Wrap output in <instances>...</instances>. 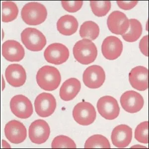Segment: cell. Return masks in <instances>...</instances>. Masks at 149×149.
Wrapping results in <instances>:
<instances>
[{
  "label": "cell",
  "mask_w": 149,
  "mask_h": 149,
  "mask_svg": "<svg viewBox=\"0 0 149 149\" xmlns=\"http://www.w3.org/2000/svg\"><path fill=\"white\" fill-rule=\"evenodd\" d=\"M36 79L39 87L47 91L56 90L61 81V74L59 70L50 66L41 67L37 72Z\"/></svg>",
  "instance_id": "cell-1"
},
{
  "label": "cell",
  "mask_w": 149,
  "mask_h": 149,
  "mask_svg": "<svg viewBox=\"0 0 149 149\" xmlns=\"http://www.w3.org/2000/svg\"><path fill=\"white\" fill-rule=\"evenodd\" d=\"M47 11L42 4L31 2L26 4L21 11V17L26 24L30 26H37L45 20Z\"/></svg>",
  "instance_id": "cell-2"
},
{
  "label": "cell",
  "mask_w": 149,
  "mask_h": 149,
  "mask_svg": "<svg viewBox=\"0 0 149 149\" xmlns=\"http://www.w3.org/2000/svg\"><path fill=\"white\" fill-rule=\"evenodd\" d=\"M73 51L74 59L81 64L88 65L93 63L97 55V47L89 39L78 41L74 44Z\"/></svg>",
  "instance_id": "cell-3"
},
{
  "label": "cell",
  "mask_w": 149,
  "mask_h": 149,
  "mask_svg": "<svg viewBox=\"0 0 149 149\" xmlns=\"http://www.w3.org/2000/svg\"><path fill=\"white\" fill-rule=\"evenodd\" d=\"M21 40L28 50L38 52L42 50L46 45L45 36L37 29L28 27L21 33Z\"/></svg>",
  "instance_id": "cell-4"
},
{
  "label": "cell",
  "mask_w": 149,
  "mask_h": 149,
  "mask_svg": "<svg viewBox=\"0 0 149 149\" xmlns=\"http://www.w3.org/2000/svg\"><path fill=\"white\" fill-rule=\"evenodd\" d=\"M73 116L76 122L80 125L88 126L95 121L97 113L91 103L88 102H80L74 107Z\"/></svg>",
  "instance_id": "cell-5"
},
{
  "label": "cell",
  "mask_w": 149,
  "mask_h": 149,
  "mask_svg": "<svg viewBox=\"0 0 149 149\" xmlns=\"http://www.w3.org/2000/svg\"><path fill=\"white\" fill-rule=\"evenodd\" d=\"M44 57L48 63L57 65L62 64L68 59L69 51L63 44L54 43L49 45L45 50Z\"/></svg>",
  "instance_id": "cell-6"
},
{
  "label": "cell",
  "mask_w": 149,
  "mask_h": 149,
  "mask_svg": "<svg viewBox=\"0 0 149 149\" xmlns=\"http://www.w3.org/2000/svg\"><path fill=\"white\" fill-rule=\"evenodd\" d=\"M10 110L19 118L27 119L33 113V106L31 100L24 95H18L12 97Z\"/></svg>",
  "instance_id": "cell-7"
},
{
  "label": "cell",
  "mask_w": 149,
  "mask_h": 149,
  "mask_svg": "<svg viewBox=\"0 0 149 149\" xmlns=\"http://www.w3.org/2000/svg\"><path fill=\"white\" fill-rule=\"evenodd\" d=\"M97 109L102 117L107 120L115 119L120 113V107L117 100L109 95L102 97L98 100Z\"/></svg>",
  "instance_id": "cell-8"
},
{
  "label": "cell",
  "mask_w": 149,
  "mask_h": 149,
  "mask_svg": "<svg viewBox=\"0 0 149 149\" xmlns=\"http://www.w3.org/2000/svg\"><path fill=\"white\" fill-rule=\"evenodd\" d=\"M56 100L51 93H43L36 97L34 101L35 110L37 115L47 117L52 115L56 108Z\"/></svg>",
  "instance_id": "cell-9"
},
{
  "label": "cell",
  "mask_w": 149,
  "mask_h": 149,
  "mask_svg": "<svg viewBox=\"0 0 149 149\" xmlns=\"http://www.w3.org/2000/svg\"><path fill=\"white\" fill-rule=\"evenodd\" d=\"M105 80V73L103 68L98 65H92L84 72V84L90 88H97L103 85Z\"/></svg>",
  "instance_id": "cell-10"
},
{
  "label": "cell",
  "mask_w": 149,
  "mask_h": 149,
  "mask_svg": "<svg viewBox=\"0 0 149 149\" xmlns=\"http://www.w3.org/2000/svg\"><path fill=\"white\" fill-rule=\"evenodd\" d=\"M107 24L109 31L114 34L123 35L129 29V19L125 14L118 10H115L109 15Z\"/></svg>",
  "instance_id": "cell-11"
},
{
  "label": "cell",
  "mask_w": 149,
  "mask_h": 149,
  "mask_svg": "<svg viewBox=\"0 0 149 149\" xmlns=\"http://www.w3.org/2000/svg\"><path fill=\"white\" fill-rule=\"evenodd\" d=\"M50 128L48 124L42 119L32 122L29 127V136L31 141L36 144H43L49 138Z\"/></svg>",
  "instance_id": "cell-12"
},
{
  "label": "cell",
  "mask_w": 149,
  "mask_h": 149,
  "mask_svg": "<svg viewBox=\"0 0 149 149\" xmlns=\"http://www.w3.org/2000/svg\"><path fill=\"white\" fill-rule=\"evenodd\" d=\"M120 101L124 110L130 113L139 112L144 106L142 96L134 91H128L123 93Z\"/></svg>",
  "instance_id": "cell-13"
},
{
  "label": "cell",
  "mask_w": 149,
  "mask_h": 149,
  "mask_svg": "<svg viewBox=\"0 0 149 149\" xmlns=\"http://www.w3.org/2000/svg\"><path fill=\"white\" fill-rule=\"evenodd\" d=\"M6 137L12 143L19 144L25 140L27 130L25 126L19 121L13 120L8 122L5 127Z\"/></svg>",
  "instance_id": "cell-14"
},
{
  "label": "cell",
  "mask_w": 149,
  "mask_h": 149,
  "mask_svg": "<svg viewBox=\"0 0 149 149\" xmlns=\"http://www.w3.org/2000/svg\"><path fill=\"white\" fill-rule=\"evenodd\" d=\"M123 51V44L120 39L114 36L107 37L102 45L103 56L107 60H113L120 56Z\"/></svg>",
  "instance_id": "cell-15"
},
{
  "label": "cell",
  "mask_w": 149,
  "mask_h": 149,
  "mask_svg": "<svg viewBox=\"0 0 149 149\" xmlns=\"http://www.w3.org/2000/svg\"><path fill=\"white\" fill-rule=\"evenodd\" d=\"M132 139V128L125 124L117 126L112 132V143L114 146L118 148L127 147L130 144Z\"/></svg>",
  "instance_id": "cell-16"
},
{
  "label": "cell",
  "mask_w": 149,
  "mask_h": 149,
  "mask_svg": "<svg viewBox=\"0 0 149 149\" xmlns=\"http://www.w3.org/2000/svg\"><path fill=\"white\" fill-rule=\"evenodd\" d=\"M2 55L10 62H19L23 59L25 51L22 45L17 41H6L2 45Z\"/></svg>",
  "instance_id": "cell-17"
},
{
  "label": "cell",
  "mask_w": 149,
  "mask_h": 149,
  "mask_svg": "<svg viewBox=\"0 0 149 149\" xmlns=\"http://www.w3.org/2000/svg\"><path fill=\"white\" fill-rule=\"evenodd\" d=\"M148 70L143 66L133 68L129 73V79L131 86L136 90L144 91L148 88Z\"/></svg>",
  "instance_id": "cell-18"
},
{
  "label": "cell",
  "mask_w": 149,
  "mask_h": 149,
  "mask_svg": "<svg viewBox=\"0 0 149 149\" xmlns=\"http://www.w3.org/2000/svg\"><path fill=\"white\" fill-rule=\"evenodd\" d=\"M5 77L8 83L14 87L22 86L26 80V73L20 65H10L6 69Z\"/></svg>",
  "instance_id": "cell-19"
},
{
  "label": "cell",
  "mask_w": 149,
  "mask_h": 149,
  "mask_svg": "<svg viewBox=\"0 0 149 149\" xmlns=\"http://www.w3.org/2000/svg\"><path fill=\"white\" fill-rule=\"evenodd\" d=\"M81 88L80 81L76 78H70L63 83L60 89V97L62 100L70 101L76 97Z\"/></svg>",
  "instance_id": "cell-20"
},
{
  "label": "cell",
  "mask_w": 149,
  "mask_h": 149,
  "mask_svg": "<svg viewBox=\"0 0 149 149\" xmlns=\"http://www.w3.org/2000/svg\"><path fill=\"white\" fill-rule=\"evenodd\" d=\"M79 26L78 20L73 15H64L57 22L58 31L64 36H70L76 32Z\"/></svg>",
  "instance_id": "cell-21"
},
{
  "label": "cell",
  "mask_w": 149,
  "mask_h": 149,
  "mask_svg": "<svg viewBox=\"0 0 149 149\" xmlns=\"http://www.w3.org/2000/svg\"><path fill=\"white\" fill-rule=\"evenodd\" d=\"M129 30L122 36L124 40L128 42H134L137 40L142 35V26L139 20L132 19L129 20Z\"/></svg>",
  "instance_id": "cell-22"
},
{
  "label": "cell",
  "mask_w": 149,
  "mask_h": 149,
  "mask_svg": "<svg viewBox=\"0 0 149 149\" xmlns=\"http://www.w3.org/2000/svg\"><path fill=\"white\" fill-rule=\"evenodd\" d=\"M100 34V27L97 24L93 21H86L81 24L80 29V35L84 39L94 40Z\"/></svg>",
  "instance_id": "cell-23"
},
{
  "label": "cell",
  "mask_w": 149,
  "mask_h": 149,
  "mask_svg": "<svg viewBox=\"0 0 149 149\" xmlns=\"http://www.w3.org/2000/svg\"><path fill=\"white\" fill-rule=\"evenodd\" d=\"M19 14V9L15 3L12 1H4L2 4V20L9 22L15 20Z\"/></svg>",
  "instance_id": "cell-24"
},
{
  "label": "cell",
  "mask_w": 149,
  "mask_h": 149,
  "mask_svg": "<svg viewBox=\"0 0 149 149\" xmlns=\"http://www.w3.org/2000/svg\"><path fill=\"white\" fill-rule=\"evenodd\" d=\"M84 148L85 149H110L111 146L107 138L102 135L96 134L88 138L85 143Z\"/></svg>",
  "instance_id": "cell-25"
},
{
  "label": "cell",
  "mask_w": 149,
  "mask_h": 149,
  "mask_svg": "<svg viewBox=\"0 0 149 149\" xmlns=\"http://www.w3.org/2000/svg\"><path fill=\"white\" fill-rule=\"evenodd\" d=\"M90 5L94 15L98 17H102L108 14L111 9V3L109 1H91Z\"/></svg>",
  "instance_id": "cell-26"
},
{
  "label": "cell",
  "mask_w": 149,
  "mask_h": 149,
  "mask_svg": "<svg viewBox=\"0 0 149 149\" xmlns=\"http://www.w3.org/2000/svg\"><path fill=\"white\" fill-rule=\"evenodd\" d=\"M53 149L76 148V145L74 141L70 138L64 135L58 136L53 139L51 144Z\"/></svg>",
  "instance_id": "cell-27"
},
{
  "label": "cell",
  "mask_w": 149,
  "mask_h": 149,
  "mask_svg": "<svg viewBox=\"0 0 149 149\" xmlns=\"http://www.w3.org/2000/svg\"><path fill=\"white\" fill-rule=\"evenodd\" d=\"M148 121L142 122L136 128L135 138L139 142L148 144Z\"/></svg>",
  "instance_id": "cell-28"
},
{
  "label": "cell",
  "mask_w": 149,
  "mask_h": 149,
  "mask_svg": "<svg viewBox=\"0 0 149 149\" xmlns=\"http://www.w3.org/2000/svg\"><path fill=\"white\" fill-rule=\"evenodd\" d=\"M63 8L67 12L74 13L80 10L83 5V1H63L61 2Z\"/></svg>",
  "instance_id": "cell-29"
},
{
  "label": "cell",
  "mask_w": 149,
  "mask_h": 149,
  "mask_svg": "<svg viewBox=\"0 0 149 149\" xmlns=\"http://www.w3.org/2000/svg\"><path fill=\"white\" fill-rule=\"evenodd\" d=\"M137 1H117V3L120 9L124 10H130L133 9L137 5Z\"/></svg>",
  "instance_id": "cell-30"
},
{
  "label": "cell",
  "mask_w": 149,
  "mask_h": 149,
  "mask_svg": "<svg viewBox=\"0 0 149 149\" xmlns=\"http://www.w3.org/2000/svg\"><path fill=\"white\" fill-rule=\"evenodd\" d=\"M148 39L149 36H146L143 37L139 43V48L143 54L146 56H148Z\"/></svg>",
  "instance_id": "cell-31"
},
{
  "label": "cell",
  "mask_w": 149,
  "mask_h": 149,
  "mask_svg": "<svg viewBox=\"0 0 149 149\" xmlns=\"http://www.w3.org/2000/svg\"><path fill=\"white\" fill-rule=\"evenodd\" d=\"M2 142H3L2 143H3V148H10V145L6 141L3 140Z\"/></svg>",
  "instance_id": "cell-32"
}]
</instances>
